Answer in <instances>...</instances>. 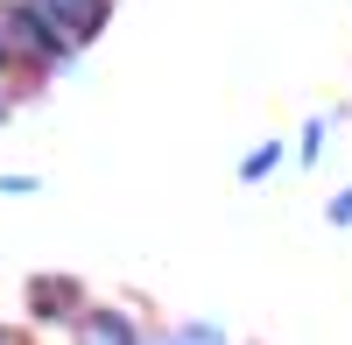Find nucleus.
Listing matches in <instances>:
<instances>
[{"label": "nucleus", "mask_w": 352, "mask_h": 345, "mask_svg": "<svg viewBox=\"0 0 352 345\" xmlns=\"http://www.w3.org/2000/svg\"><path fill=\"white\" fill-rule=\"evenodd\" d=\"M0 113H8V99H0Z\"/></svg>", "instance_id": "obj_7"}, {"label": "nucleus", "mask_w": 352, "mask_h": 345, "mask_svg": "<svg viewBox=\"0 0 352 345\" xmlns=\"http://www.w3.org/2000/svg\"><path fill=\"white\" fill-rule=\"evenodd\" d=\"M0 28H8V43H21V49H36V56H64V43L43 28V14H28V8H8L0 14Z\"/></svg>", "instance_id": "obj_2"}, {"label": "nucleus", "mask_w": 352, "mask_h": 345, "mask_svg": "<svg viewBox=\"0 0 352 345\" xmlns=\"http://www.w3.org/2000/svg\"><path fill=\"white\" fill-rule=\"evenodd\" d=\"M268 169H275V148H254V155H247V162H240V177H247V183H254V177H268Z\"/></svg>", "instance_id": "obj_5"}, {"label": "nucleus", "mask_w": 352, "mask_h": 345, "mask_svg": "<svg viewBox=\"0 0 352 345\" xmlns=\"http://www.w3.org/2000/svg\"><path fill=\"white\" fill-rule=\"evenodd\" d=\"M78 345H141V338H134V324L120 318V310H85Z\"/></svg>", "instance_id": "obj_3"}, {"label": "nucleus", "mask_w": 352, "mask_h": 345, "mask_svg": "<svg viewBox=\"0 0 352 345\" xmlns=\"http://www.w3.org/2000/svg\"><path fill=\"white\" fill-rule=\"evenodd\" d=\"M28 14H43V28H56V43H92L106 21V0H28Z\"/></svg>", "instance_id": "obj_1"}, {"label": "nucleus", "mask_w": 352, "mask_h": 345, "mask_svg": "<svg viewBox=\"0 0 352 345\" xmlns=\"http://www.w3.org/2000/svg\"><path fill=\"white\" fill-rule=\"evenodd\" d=\"M331 219H338V225H352V190H338V197H331Z\"/></svg>", "instance_id": "obj_6"}, {"label": "nucleus", "mask_w": 352, "mask_h": 345, "mask_svg": "<svg viewBox=\"0 0 352 345\" xmlns=\"http://www.w3.org/2000/svg\"><path fill=\"white\" fill-rule=\"evenodd\" d=\"M162 345H219V331L212 324H184V331H169Z\"/></svg>", "instance_id": "obj_4"}, {"label": "nucleus", "mask_w": 352, "mask_h": 345, "mask_svg": "<svg viewBox=\"0 0 352 345\" xmlns=\"http://www.w3.org/2000/svg\"><path fill=\"white\" fill-rule=\"evenodd\" d=\"M0 345H8V338H0Z\"/></svg>", "instance_id": "obj_8"}]
</instances>
